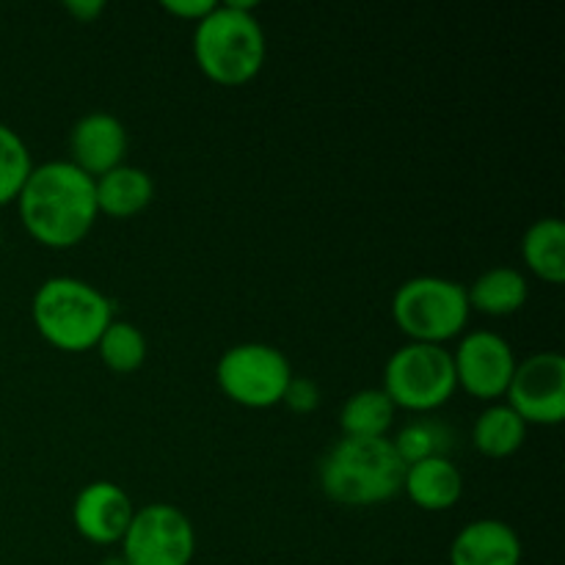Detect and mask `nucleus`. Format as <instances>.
I'll use <instances>...</instances> for the list:
<instances>
[{
	"label": "nucleus",
	"instance_id": "obj_1",
	"mask_svg": "<svg viewBox=\"0 0 565 565\" xmlns=\"http://www.w3.org/2000/svg\"><path fill=\"white\" fill-rule=\"evenodd\" d=\"M22 226L47 248H72L97 221L94 180L70 160L33 166L17 196Z\"/></svg>",
	"mask_w": 565,
	"mask_h": 565
},
{
	"label": "nucleus",
	"instance_id": "obj_2",
	"mask_svg": "<svg viewBox=\"0 0 565 565\" xmlns=\"http://www.w3.org/2000/svg\"><path fill=\"white\" fill-rule=\"evenodd\" d=\"M265 31L254 17V3H215L193 28V58L204 77L218 86H243L263 70Z\"/></svg>",
	"mask_w": 565,
	"mask_h": 565
},
{
	"label": "nucleus",
	"instance_id": "obj_3",
	"mask_svg": "<svg viewBox=\"0 0 565 565\" xmlns=\"http://www.w3.org/2000/svg\"><path fill=\"white\" fill-rule=\"evenodd\" d=\"M406 463L384 439L342 436L320 461V489L329 500L345 508H373L403 491Z\"/></svg>",
	"mask_w": 565,
	"mask_h": 565
},
{
	"label": "nucleus",
	"instance_id": "obj_4",
	"mask_svg": "<svg viewBox=\"0 0 565 565\" xmlns=\"http://www.w3.org/2000/svg\"><path fill=\"white\" fill-rule=\"evenodd\" d=\"M36 331L66 353L92 351L114 320V303L88 281L53 276L42 281L31 303Z\"/></svg>",
	"mask_w": 565,
	"mask_h": 565
},
{
	"label": "nucleus",
	"instance_id": "obj_5",
	"mask_svg": "<svg viewBox=\"0 0 565 565\" xmlns=\"http://www.w3.org/2000/svg\"><path fill=\"white\" fill-rule=\"evenodd\" d=\"M467 287L445 276H414L392 296V318L408 342L445 345L469 323Z\"/></svg>",
	"mask_w": 565,
	"mask_h": 565
},
{
	"label": "nucleus",
	"instance_id": "obj_6",
	"mask_svg": "<svg viewBox=\"0 0 565 565\" xmlns=\"http://www.w3.org/2000/svg\"><path fill=\"white\" fill-rule=\"evenodd\" d=\"M381 390L395 403V408H403V412H436L458 390L452 353L445 345L406 342L386 362Z\"/></svg>",
	"mask_w": 565,
	"mask_h": 565
},
{
	"label": "nucleus",
	"instance_id": "obj_7",
	"mask_svg": "<svg viewBox=\"0 0 565 565\" xmlns=\"http://www.w3.org/2000/svg\"><path fill=\"white\" fill-rule=\"evenodd\" d=\"M215 381L243 408H274L285 401L292 367L285 353L265 342H241L221 353Z\"/></svg>",
	"mask_w": 565,
	"mask_h": 565
},
{
	"label": "nucleus",
	"instance_id": "obj_8",
	"mask_svg": "<svg viewBox=\"0 0 565 565\" xmlns=\"http://www.w3.org/2000/svg\"><path fill=\"white\" fill-rule=\"evenodd\" d=\"M121 544L125 565H191L196 552V530L174 505L152 502L132 513Z\"/></svg>",
	"mask_w": 565,
	"mask_h": 565
},
{
	"label": "nucleus",
	"instance_id": "obj_9",
	"mask_svg": "<svg viewBox=\"0 0 565 565\" xmlns=\"http://www.w3.org/2000/svg\"><path fill=\"white\" fill-rule=\"evenodd\" d=\"M505 397L524 425H561L565 417L563 353L544 351L516 362Z\"/></svg>",
	"mask_w": 565,
	"mask_h": 565
},
{
	"label": "nucleus",
	"instance_id": "obj_10",
	"mask_svg": "<svg viewBox=\"0 0 565 565\" xmlns=\"http://www.w3.org/2000/svg\"><path fill=\"white\" fill-rule=\"evenodd\" d=\"M452 367H456V384L467 395L491 403L505 397L516 370V356L508 340L494 331H469L458 340Z\"/></svg>",
	"mask_w": 565,
	"mask_h": 565
},
{
	"label": "nucleus",
	"instance_id": "obj_11",
	"mask_svg": "<svg viewBox=\"0 0 565 565\" xmlns=\"http://www.w3.org/2000/svg\"><path fill=\"white\" fill-rule=\"evenodd\" d=\"M132 513H136V508H132V500L125 494V489H119L110 480H94L75 497L72 524L88 544L110 546L125 539Z\"/></svg>",
	"mask_w": 565,
	"mask_h": 565
},
{
	"label": "nucleus",
	"instance_id": "obj_12",
	"mask_svg": "<svg viewBox=\"0 0 565 565\" xmlns=\"http://www.w3.org/2000/svg\"><path fill=\"white\" fill-rule=\"evenodd\" d=\"M127 130L119 116L108 110H92L81 116L70 132V154L77 169L92 180L125 163Z\"/></svg>",
	"mask_w": 565,
	"mask_h": 565
},
{
	"label": "nucleus",
	"instance_id": "obj_13",
	"mask_svg": "<svg viewBox=\"0 0 565 565\" xmlns=\"http://www.w3.org/2000/svg\"><path fill=\"white\" fill-rule=\"evenodd\" d=\"M450 565H522V539L500 519H478L452 539Z\"/></svg>",
	"mask_w": 565,
	"mask_h": 565
},
{
	"label": "nucleus",
	"instance_id": "obj_14",
	"mask_svg": "<svg viewBox=\"0 0 565 565\" xmlns=\"http://www.w3.org/2000/svg\"><path fill=\"white\" fill-rule=\"evenodd\" d=\"M403 491L417 508L430 513L450 511L463 494V478L456 463L447 456L425 458V461L406 467Z\"/></svg>",
	"mask_w": 565,
	"mask_h": 565
},
{
	"label": "nucleus",
	"instance_id": "obj_15",
	"mask_svg": "<svg viewBox=\"0 0 565 565\" xmlns=\"http://www.w3.org/2000/svg\"><path fill=\"white\" fill-rule=\"evenodd\" d=\"M94 199L97 213L108 218H132L152 204L154 182L138 166L121 163L94 180Z\"/></svg>",
	"mask_w": 565,
	"mask_h": 565
},
{
	"label": "nucleus",
	"instance_id": "obj_16",
	"mask_svg": "<svg viewBox=\"0 0 565 565\" xmlns=\"http://www.w3.org/2000/svg\"><path fill=\"white\" fill-rule=\"evenodd\" d=\"M530 287L522 270L497 265L480 274L472 285L467 287L469 309L489 315V318H508L516 315L527 303Z\"/></svg>",
	"mask_w": 565,
	"mask_h": 565
},
{
	"label": "nucleus",
	"instance_id": "obj_17",
	"mask_svg": "<svg viewBox=\"0 0 565 565\" xmlns=\"http://www.w3.org/2000/svg\"><path fill=\"white\" fill-rule=\"evenodd\" d=\"M524 265L546 285L565 281V226L561 218H541L522 237Z\"/></svg>",
	"mask_w": 565,
	"mask_h": 565
},
{
	"label": "nucleus",
	"instance_id": "obj_18",
	"mask_svg": "<svg viewBox=\"0 0 565 565\" xmlns=\"http://www.w3.org/2000/svg\"><path fill=\"white\" fill-rule=\"evenodd\" d=\"M395 403L384 390H362L342 406L340 428L351 439H384L395 425Z\"/></svg>",
	"mask_w": 565,
	"mask_h": 565
},
{
	"label": "nucleus",
	"instance_id": "obj_19",
	"mask_svg": "<svg viewBox=\"0 0 565 565\" xmlns=\"http://www.w3.org/2000/svg\"><path fill=\"white\" fill-rule=\"evenodd\" d=\"M527 425L508 403H494L478 417L472 428L475 450L486 458H508L524 445Z\"/></svg>",
	"mask_w": 565,
	"mask_h": 565
},
{
	"label": "nucleus",
	"instance_id": "obj_20",
	"mask_svg": "<svg viewBox=\"0 0 565 565\" xmlns=\"http://www.w3.org/2000/svg\"><path fill=\"white\" fill-rule=\"evenodd\" d=\"M94 348H97L105 367L119 375L136 373L147 359V340H143L141 329L127 323V320H110V326L103 331Z\"/></svg>",
	"mask_w": 565,
	"mask_h": 565
},
{
	"label": "nucleus",
	"instance_id": "obj_21",
	"mask_svg": "<svg viewBox=\"0 0 565 565\" xmlns=\"http://www.w3.org/2000/svg\"><path fill=\"white\" fill-rule=\"evenodd\" d=\"M31 171L33 163L25 141L20 132L0 121V207L17 202Z\"/></svg>",
	"mask_w": 565,
	"mask_h": 565
},
{
	"label": "nucleus",
	"instance_id": "obj_22",
	"mask_svg": "<svg viewBox=\"0 0 565 565\" xmlns=\"http://www.w3.org/2000/svg\"><path fill=\"white\" fill-rule=\"evenodd\" d=\"M392 447L397 450L401 461L406 467L412 463L425 461V458H439L447 456V447H450V436L434 419H414L408 423L401 434L392 439Z\"/></svg>",
	"mask_w": 565,
	"mask_h": 565
},
{
	"label": "nucleus",
	"instance_id": "obj_23",
	"mask_svg": "<svg viewBox=\"0 0 565 565\" xmlns=\"http://www.w3.org/2000/svg\"><path fill=\"white\" fill-rule=\"evenodd\" d=\"M318 401H320L318 384H315V381H309V379H296V375H292L290 386H287V392H285V401H281V403H287L292 412L309 414V412H315V408H318Z\"/></svg>",
	"mask_w": 565,
	"mask_h": 565
},
{
	"label": "nucleus",
	"instance_id": "obj_24",
	"mask_svg": "<svg viewBox=\"0 0 565 565\" xmlns=\"http://www.w3.org/2000/svg\"><path fill=\"white\" fill-rule=\"evenodd\" d=\"M160 6H163L166 14H174L196 25L199 20H204L215 9V0H166Z\"/></svg>",
	"mask_w": 565,
	"mask_h": 565
},
{
	"label": "nucleus",
	"instance_id": "obj_25",
	"mask_svg": "<svg viewBox=\"0 0 565 565\" xmlns=\"http://www.w3.org/2000/svg\"><path fill=\"white\" fill-rule=\"evenodd\" d=\"M66 11H70L77 22H92L94 17L103 14L105 6L97 3V0H92V3H77V0H70V3H66Z\"/></svg>",
	"mask_w": 565,
	"mask_h": 565
},
{
	"label": "nucleus",
	"instance_id": "obj_26",
	"mask_svg": "<svg viewBox=\"0 0 565 565\" xmlns=\"http://www.w3.org/2000/svg\"><path fill=\"white\" fill-rule=\"evenodd\" d=\"M0 241H3V230H0Z\"/></svg>",
	"mask_w": 565,
	"mask_h": 565
}]
</instances>
